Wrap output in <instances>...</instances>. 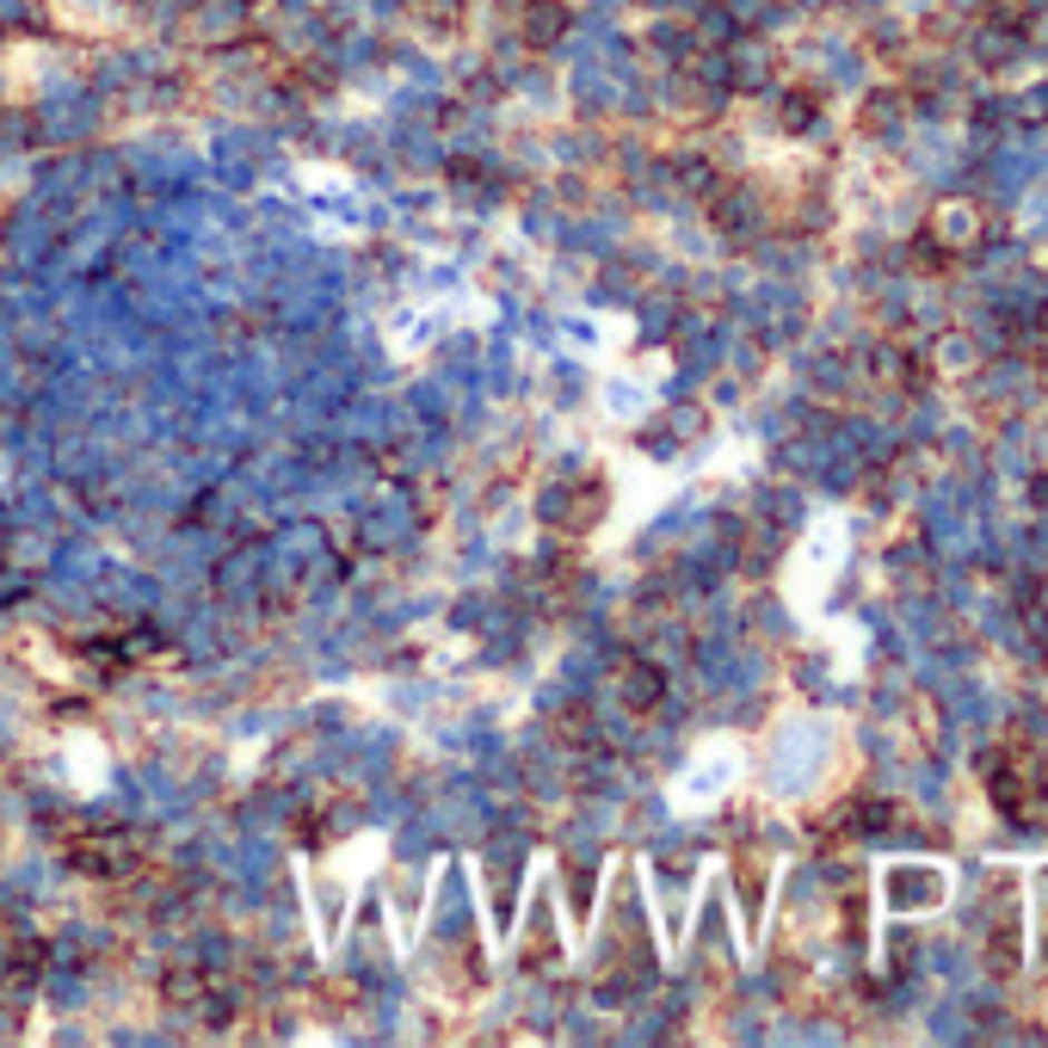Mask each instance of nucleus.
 Instances as JSON below:
<instances>
[{
  "label": "nucleus",
  "mask_w": 1048,
  "mask_h": 1048,
  "mask_svg": "<svg viewBox=\"0 0 1048 1048\" xmlns=\"http://www.w3.org/2000/svg\"><path fill=\"white\" fill-rule=\"evenodd\" d=\"M62 863L87 882H124L143 876V833H106V826H80L62 839Z\"/></svg>",
  "instance_id": "f257e3e1"
},
{
  "label": "nucleus",
  "mask_w": 1048,
  "mask_h": 1048,
  "mask_svg": "<svg viewBox=\"0 0 1048 1048\" xmlns=\"http://www.w3.org/2000/svg\"><path fill=\"white\" fill-rule=\"evenodd\" d=\"M518 31H525L531 50H549V43H561L574 31V7L568 0H525L518 7Z\"/></svg>",
  "instance_id": "f03ea898"
},
{
  "label": "nucleus",
  "mask_w": 1048,
  "mask_h": 1048,
  "mask_svg": "<svg viewBox=\"0 0 1048 1048\" xmlns=\"http://www.w3.org/2000/svg\"><path fill=\"white\" fill-rule=\"evenodd\" d=\"M160 1006H173V1011H204V1006H210V974L192 969V962H173V969L160 974Z\"/></svg>",
  "instance_id": "7ed1b4c3"
},
{
  "label": "nucleus",
  "mask_w": 1048,
  "mask_h": 1048,
  "mask_svg": "<svg viewBox=\"0 0 1048 1048\" xmlns=\"http://www.w3.org/2000/svg\"><path fill=\"white\" fill-rule=\"evenodd\" d=\"M598 518H605V488H598V481H574V488L556 500V525H561V531H592Z\"/></svg>",
  "instance_id": "20e7f679"
},
{
  "label": "nucleus",
  "mask_w": 1048,
  "mask_h": 1048,
  "mask_svg": "<svg viewBox=\"0 0 1048 1048\" xmlns=\"http://www.w3.org/2000/svg\"><path fill=\"white\" fill-rule=\"evenodd\" d=\"M617 690H624L629 716H654V709H660V697H666V678L654 673V666H629V673L617 678Z\"/></svg>",
  "instance_id": "39448f33"
},
{
  "label": "nucleus",
  "mask_w": 1048,
  "mask_h": 1048,
  "mask_svg": "<svg viewBox=\"0 0 1048 1048\" xmlns=\"http://www.w3.org/2000/svg\"><path fill=\"white\" fill-rule=\"evenodd\" d=\"M556 741H586V709H561V716H556Z\"/></svg>",
  "instance_id": "423d86ee"
}]
</instances>
